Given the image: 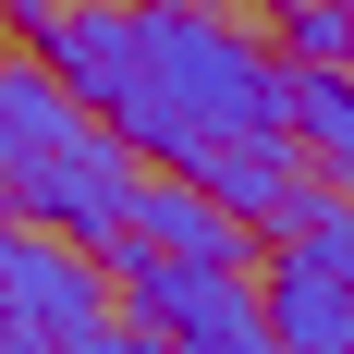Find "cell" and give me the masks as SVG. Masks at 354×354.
I'll return each mask as SVG.
<instances>
[{
    "label": "cell",
    "instance_id": "cell-4",
    "mask_svg": "<svg viewBox=\"0 0 354 354\" xmlns=\"http://www.w3.org/2000/svg\"><path fill=\"white\" fill-rule=\"evenodd\" d=\"M257 318H269L281 354H354V269L281 232L269 245V281H257Z\"/></svg>",
    "mask_w": 354,
    "mask_h": 354
},
{
    "label": "cell",
    "instance_id": "cell-2",
    "mask_svg": "<svg viewBox=\"0 0 354 354\" xmlns=\"http://www.w3.org/2000/svg\"><path fill=\"white\" fill-rule=\"evenodd\" d=\"M0 196L37 232H73L86 257H110L122 245V196H135V147L49 62H0Z\"/></svg>",
    "mask_w": 354,
    "mask_h": 354
},
{
    "label": "cell",
    "instance_id": "cell-8",
    "mask_svg": "<svg viewBox=\"0 0 354 354\" xmlns=\"http://www.w3.org/2000/svg\"><path fill=\"white\" fill-rule=\"evenodd\" d=\"M98 354H183V342H159V330H110Z\"/></svg>",
    "mask_w": 354,
    "mask_h": 354
},
{
    "label": "cell",
    "instance_id": "cell-6",
    "mask_svg": "<svg viewBox=\"0 0 354 354\" xmlns=\"http://www.w3.org/2000/svg\"><path fill=\"white\" fill-rule=\"evenodd\" d=\"M281 110H293V147L330 159V183H354V62H293Z\"/></svg>",
    "mask_w": 354,
    "mask_h": 354
},
{
    "label": "cell",
    "instance_id": "cell-3",
    "mask_svg": "<svg viewBox=\"0 0 354 354\" xmlns=\"http://www.w3.org/2000/svg\"><path fill=\"white\" fill-rule=\"evenodd\" d=\"M0 330H12V354H98L110 342V269L62 232L0 220Z\"/></svg>",
    "mask_w": 354,
    "mask_h": 354
},
{
    "label": "cell",
    "instance_id": "cell-1",
    "mask_svg": "<svg viewBox=\"0 0 354 354\" xmlns=\"http://www.w3.org/2000/svg\"><path fill=\"white\" fill-rule=\"evenodd\" d=\"M37 62L135 159L183 171L232 220H281V196L306 183V147H293V110H281L293 62H269L208 0H62L37 25Z\"/></svg>",
    "mask_w": 354,
    "mask_h": 354
},
{
    "label": "cell",
    "instance_id": "cell-7",
    "mask_svg": "<svg viewBox=\"0 0 354 354\" xmlns=\"http://www.w3.org/2000/svg\"><path fill=\"white\" fill-rule=\"evenodd\" d=\"M281 49H293V62H354V12H330V0H281Z\"/></svg>",
    "mask_w": 354,
    "mask_h": 354
},
{
    "label": "cell",
    "instance_id": "cell-9",
    "mask_svg": "<svg viewBox=\"0 0 354 354\" xmlns=\"http://www.w3.org/2000/svg\"><path fill=\"white\" fill-rule=\"evenodd\" d=\"M330 12H354V0H330Z\"/></svg>",
    "mask_w": 354,
    "mask_h": 354
},
{
    "label": "cell",
    "instance_id": "cell-5",
    "mask_svg": "<svg viewBox=\"0 0 354 354\" xmlns=\"http://www.w3.org/2000/svg\"><path fill=\"white\" fill-rule=\"evenodd\" d=\"M122 245H147V257H208V269H245V220L220 208V196H196L183 171H135V196H122Z\"/></svg>",
    "mask_w": 354,
    "mask_h": 354
},
{
    "label": "cell",
    "instance_id": "cell-10",
    "mask_svg": "<svg viewBox=\"0 0 354 354\" xmlns=\"http://www.w3.org/2000/svg\"><path fill=\"white\" fill-rule=\"evenodd\" d=\"M0 220H12V196H0Z\"/></svg>",
    "mask_w": 354,
    "mask_h": 354
}]
</instances>
